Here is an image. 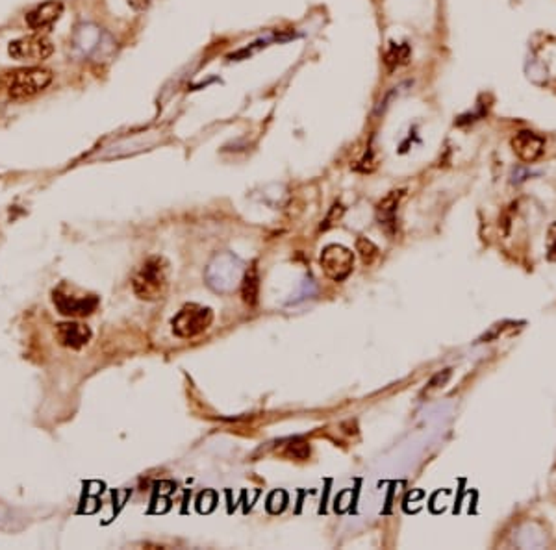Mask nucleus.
<instances>
[{"instance_id":"obj_5","label":"nucleus","mask_w":556,"mask_h":550,"mask_svg":"<svg viewBox=\"0 0 556 550\" xmlns=\"http://www.w3.org/2000/svg\"><path fill=\"white\" fill-rule=\"evenodd\" d=\"M54 52L52 41L41 34L26 35L10 43V56L17 61H43Z\"/></svg>"},{"instance_id":"obj_3","label":"nucleus","mask_w":556,"mask_h":550,"mask_svg":"<svg viewBox=\"0 0 556 550\" xmlns=\"http://www.w3.org/2000/svg\"><path fill=\"white\" fill-rule=\"evenodd\" d=\"M211 320H214V311L210 308L201 304H185L176 313L175 319L171 320V325H173L175 335H178L182 339H190V337H195V335L208 330Z\"/></svg>"},{"instance_id":"obj_12","label":"nucleus","mask_w":556,"mask_h":550,"mask_svg":"<svg viewBox=\"0 0 556 550\" xmlns=\"http://www.w3.org/2000/svg\"><path fill=\"white\" fill-rule=\"evenodd\" d=\"M410 60V45L408 43H391L390 49H388L386 56H384V61H386L388 70H397L399 67L406 65Z\"/></svg>"},{"instance_id":"obj_1","label":"nucleus","mask_w":556,"mask_h":550,"mask_svg":"<svg viewBox=\"0 0 556 550\" xmlns=\"http://www.w3.org/2000/svg\"><path fill=\"white\" fill-rule=\"evenodd\" d=\"M134 293L141 300H158L169 289V263L160 256H152L135 270L132 278Z\"/></svg>"},{"instance_id":"obj_2","label":"nucleus","mask_w":556,"mask_h":550,"mask_svg":"<svg viewBox=\"0 0 556 550\" xmlns=\"http://www.w3.org/2000/svg\"><path fill=\"white\" fill-rule=\"evenodd\" d=\"M52 82V73L41 67H25L6 73L2 76V87L11 99H30L43 89H47Z\"/></svg>"},{"instance_id":"obj_8","label":"nucleus","mask_w":556,"mask_h":550,"mask_svg":"<svg viewBox=\"0 0 556 550\" xmlns=\"http://www.w3.org/2000/svg\"><path fill=\"white\" fill-rule=\"evenodd\" d=\"M61 13H63V4L58 0H51V2H45V4L37 6L34 11H30L26 17V23L32 30H45L60 19Z\"/></svg>"},{"instance_id":"obj_11","label":"nucleus","mask_w":556,"mask_h":550,"mask_svg":"<svg viewBox=\"0 0 556 550\" xmlns=\"http://www.w3.org/2000/svg\"><path fill=\"white\" fill-rule=\"evenodd\" d=\"M102 37H104V34L95 26H82L76 34L75 43L84 54H95L101 50Z\"/></svg>"},{"instance_id":"obj_6","label":"nucleus","mask_w":556,"mask_h":550,"mask_svg":"<svg viewBox=\"0 0 556 550\" xmlns=\"http://www.w3.org/2000/svg\"><path fill=\"white\" fill-rule=\"evenodd\" d=\"M52 300H54L56 308L60 310V313L70 317H85L93 313L99 306V296L95 295H75L69 293L67 285H61L52 293Z\"/></svg>"},{"instance_id":"obj_14","label":"nucleus","mask_w":556,"mask_h":550,"mask_svg":"<svg viewBox=\"0 0 556 550\" xmlns=\"http://www.w3.org/2000/svg\"><path fill=\"white\" fill-rule=\"evenodd\" d=\"M356 249H358L362 260H364V263H367V265H371V263L378 258V249H376L369 239H366V237H360V239L356 241Z\"/></svg>"},{"instance_id":"obj_9","label":"nucleus","mask_w":556,"mask_h":550,"mask_svg":"<svg viewBox=\"0 0 556 550\" xmlns=\"http://www.w3.org/2000/svg\"><path fill=\"white\" fill-rule=\"evenodd\" d=\"M56 335H58V341L63 346L82 349L91 339V330L87 326L78 325V323H61V325H58Z\"/></svg>"},{"instance_id":"obj_7","label":"nucleus","mask_w":556,"mask_h":550,"mask_svg":"<svg viewBox=\"0 0 556 550\" xmlns=\"http://www.w3.org/2000/svg\"><path fill=\"white\" fill-rule=\"evenodd\" d=\"M512 149L516 152V156L525 163H534L536 160H540L543 150H545V141L541 135H538L536 132L532 130H521L517 132L512 137Z\"/></svg>"},{"instance_id":"obj_13","label":"nucleus","mask_w":556,"mask_h":550,"mask_svg":"<svg viewBox=\"0 0 556 550\" xmlns=\"http://www.w3.org/2000/svg\"><path fill=\"white\" fill-rule=\"evenodd\" d=\"M258 289H260V276H258V269L251 267L245 273L243 278V285H241V295L249 306H256L258 302Z\"/></svg>"},{"instance_id":"obj_10","label":"nucleus","mask_w":556,"mask_h":550,"mask_svg":"<svg viewBox=\"0 0 556 550\" xmlns=\"http://www.w3.org/2000/svg\"><path fill=\"white\" fill-rule=\"evenodd\" d=\"M402 196H404V189L391 191L390 195L382 200L378 208H376V211H378V220H381V225L384 226V228H388V230H390V226H395V213Z\"/></svg>"},{"instance_id":"obj_4","label":"nucleus","mask_w":556,"mask_h":550,"mask_svg":"<svg viewBox=\"0 0 556 550\" xmlns=\"http://www.w3.org/2000/svg\"><path fill=\"white\" fill-rule=\"evenodd\" d=\"M319 261L328 278H332L334 282H341L352 273L354 254H352V250L345 249V246L328 245L321 252Z\"/></svg>"},{"instance_id":"obj_15","label":"nucleus","mask_w":556,"mask_h":550,"mask_svg":"<svg viewBox=\"0 0 556 550\" xmlns=\"http://www.w3.org/2000/svg\"><path fill=\"white\" fill-rule=\"evenodd\" d=\"M451 378V369L443 370V373H440V375H436L434 378H432L431 382H428V385H426L425 393H431V391L438 389V387H443V385L447 384V380Z\"/></svg>"},{"instance_id":"obj_17","label":"nucleus","mask_w":556,"mask_h":550,"mask_svg":"<svg viewBox=\"0 0 556 550\" xmlns=\"http://www.w3.org/2000/svg\"><path fill=\"white\" fill-rule=\"evenodd\" d=\"M128 4H130L134 10L141 11V10H145L147 6L151 4V0H128Z\"/></svg>"},{"instance_id":"obj_16","label":"nucleus","mask_w":556,"mask_h":550,"mask_svg":"<svg viewBox=\"0 0 556 550\" xmlns=\"http://www.w3.org/2000/svg\"><path fill=\"white\" fill-rule=\"evenodd\" d=\"M547 252L549 260H556V223H552L547 232Z\"/></svg>"}]
</instances>
